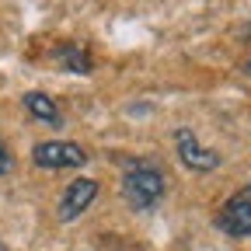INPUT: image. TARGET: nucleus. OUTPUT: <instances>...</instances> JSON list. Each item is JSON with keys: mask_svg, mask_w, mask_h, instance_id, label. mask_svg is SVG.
I'll use <instances>...</instances> for the list:
<instances>
[{"mask_svg": "<svg viewBox=\"0 0 251 251\" xmlns=\"http://www.w3.org/2000/svg\"><path fill=\"white\" fill-rule=\"evenodd\" d=\"M122 196L133 209H150L164 196V175L150 161H126L122 171Z\"/></svg>", "mask_w": 251, "mask_h": 251, "instance_id": "obj_1", "label": "nucleus"}, {"mask_svg": "<svg viewBox=\"0 0 251 251\" xmlns=\"http://www.w3.org/2000/svg\"><path fill=\"white\" fill-rule=\"evenodd\" d=\"M216 227L230 237H251V185L234 192L216 213Z\"/></svg>", "mask_w": 251, "mask_h": 251, "instance_id": "obj_3", "label": "nucleus"}, {"mask_svg": "<svg viewBox=\"0 0 251 251\" xmlns=\"http://www.w3.org/2000/svg\"><path fill=\"white\" fill-rule=\"evenodd\" d=\"M87 150L80 143H70V140H46L31 150V161L46 171H63V168H80L87 164Z\"/></svg>", "mask_w": 251, "mask_h": 251, "instance_id": "obj_2", "label": "nucleus"}, {"mask_svg": "<svg viewBox=\"0 0 251 251\" xmlns=\"http://www.w3.org/2000/svg\"><path fill=\"white\" fill-rule=\"evenodd\" d=\"M4 171H11V153H7V147L0 143V175Z\"/></svg>", "mask_w": 251, "mask_h": 251, "instance_id": "obj_8", "label": "nucleus"}, {"mask_svg": "<svg viewBox=\"0 0 251 251\" xmlns=\"http://www.w3.org/2000/svg\"><path fill=\"white\" fill-rule=\"evenodd\" d=\"M56 59L63 63V70H70V74H91L94 70V56L80 42H63L56 49Z\"/></svg>", "mask_w": 251, "mask_h": 251, "instance_id": "obj_6", "label": "nucleus"}, {"mask_svg": "<svg viewBox=\"0 0 251 251\" xmlns=\"http://www.w3.org/2000/svg\"><path fill=\"white\" fill-rule=\"evenodd\" d=\"M25 108L35 115V119H42V122H49V126H59L63 122V115H59V105L49 98L46 91H28L25 94Z\"/></svg>", "mask_w": 251, "mask_h": 251, "instance_id": "obj_7", "label": "nucleus"}, {"mask_svg": "<svg viewBox=\"0 0 251 251\" xmlns=\"http://www.w3.org/2000/svg\"><path fill=\"white\" fill-rule=\"evenodd\" d=\"M0 251H7V248H4V244H0Z\"/></svg>", "mask_w": 251, "mask_h": 251, "instance_id": "obj_10", "label": "nucleus"}, {"mask_svg": "<svg viewBox=\"0 0 251 251\" xmlns=\"http://www.w3.org/2000/svg\"><path fill=\"white\" fill-rule=\"evenodd\" d=\"M248 74H251V59H248Z\"/></svg>", "mask_w": 251, "mask_h": 251, "instance_id": "obj_9", "label": "nucleus"}, {"mask_svg": "<svg viewBox=\"0 0 251 251\" xmlns=\"http://www.w3.org/2000/svg\"><path fill=\"white\" fill-rule=\"evenodd\" d=\"M175 143H178V161H181L188 171H213V168L220 164V153L209 150V147H202V143L196 140V133L185 129V126L175 133Z\"/></svg>", "mask_w": 251, "mask_h": 251, "instance_id": "obj_4", "label": "nucleus"}, {"mask_svg": "<svg viewBox=\"0 0 251 251\" xmlns=\"http://www.w3.org/2000/svg\"><path fill=\"white\" fill-rule=\"evenodd\" d=\"M94 199H98V181L94 178H74L70 185H67V192H63V199H59V220H77Z\"/></svg>", "mask_w": 251, "mask_h": 251, "instance_id": "obj_5", "label": "nucleus"}]
</instances>
